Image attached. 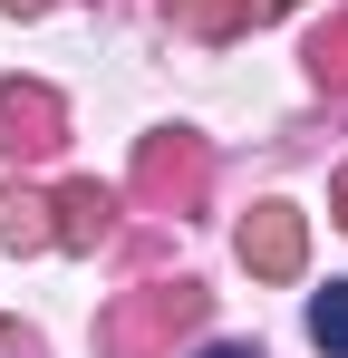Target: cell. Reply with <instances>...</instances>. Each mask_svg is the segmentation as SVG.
<instances>
[{
  "label": "cell",
  "mask_w": 348,
  "mask_h": 358,
  "mask_svg": "<svg viewBox=\"0 0 348 358\" xmlns=\"http://www.w3.org/2000/svg\"><path fill=\"white\" fill-rule=\"evenodd\" d=\"M242 262L271 271V281H290V271H300V213H290V203H261V213L242 223Z\"/></svg>",
  "instance_id": "cell-1"
},
{
  "label": "cell",
  "mask_w": 348,
  "mask_h": 358,
  "mask_svg": "<svg viewBox=\"0 0 348 358\" xmlns=\"http://www.w3.org/2000/svg\"><path fill=\"white\" fill-rule=\"evenodd\" d=\"M271 10H290V0H184V20H194L203 39H232L242 20H271Z\"/></svg>",
  "instance_id": "cell-2"
},
{
  "label": "cell",
  "mask_w": 348,
  "mask_h": 358,
  "mask_svg": "<svg viewBox=\"0 0 348 358\" xmlns=\"http://www.w3.org/2000/svg\"><path fill=\"white\" fill-rule=\"evenodd\" d=\"M310 339L329 358H348V281H329V291H310Z\"/></svg>",
  "instance_id": "cell-3"
},
{
  "label": "cell",
  "mask_w": 348,
  "mask_h": 358,
  "mask_svg": "<svg viewBox=\"0 0 348 358\" xmlns=\"http://www.w3.org/2000/svg\"><path fill=\"white\" fill-rule=\"evenodd\" d=\"M39 213H49L39 194H0V242H10V252H29V242H49V223H39Z\"/></svg>",
  "instance_id": "cell-4"
},
{
  "label": "cell",
  "mask_w": 348,
  "mask_h": 358,
  "mask_svg": "<svg viewBox=\"0 0 348 358\" xmlns=\"http://www.w3.org/2000/svg\"><path fill=\"white\" fill-rule=\"evenodd\" d=\"M58 213H68V223H58V233H68V242L107 233V194H97V184H68V194H58Z\"/></svg>",
  "instance_id": "cell-5"
},
{
  "label": "cell",
  "mask_w": 348,
  "mask_h": 358,
  "mask_svg": "<svg viewBox=\"0 0 348 358\" xmlns=\"http://www.w3.org/2000/svg\"><path fill=\"white\" fill-rule=\"evenodd\" d=\"M194 358H261V349H242V339H213V349H194Z\"/></svg>",
  "instance_id": "cell-6"
},
{
  "label": "cell",
  "mask_w": 348,
  "mask_h": 358,
  "mask_svg": "<svg viewBox=\"0 0 348 358\" xmlns=\"http://www.w3.org/2000/svg\"><path fill=\"white\" fill-rule=\"evenodd\" d=\"M339 213H348V184H339Z\"/></svg>",
  "instance_id": "cell-7"
}]
</instances>
